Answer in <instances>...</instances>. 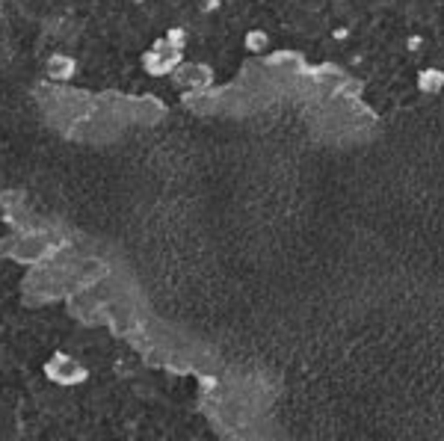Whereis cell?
<instances>
[{
	"label": "cell",
	"instance_id": "cell-3",
	"mask_svg": "<svg viewBox=\"0 0 444 441\" xmlns=\"http://www.w3.org/2000/svg\"><path fill=\"white\" fill-rule=\"evenodd\" d=\"M6 255L13 261L21 264H36L48 255V240L36 237V234H27V237H15L13 243H6Z\"/></svg>",
	"mask_w": 444,
	"mask_h": 441
},
{
	"label": "cell",
	"instance_id": "cell-7",
	"mask_svg": "<svg viewBox=\"0 0 444 441\" xmlns=\"http://www.w3.org/2000/svg\"><path fill=\"white\" fill-rule=\"evenodd\" d=\"M134 113H136V119L154 122V119H160V115L166 113V107H163V101L151 98V95H143V98H136V101H134Z\"/></svg>",
	"mask_w": 444,
	"mask_h": 441
},
{
	"label": "cell",
	"instance_id": "cell-8",
	"mask_svg": "<svg viewBox=\"0 0 444 441\" xmlns=\"http://www.w3.org/2000/svg\"><path fill=\"white\" fill-rule=\"evenodd\" d=\"M418 89L424 92V95H438L444 89V72L441 68H424V72L418 74Z\"/></svg>",
	"mask_w": 444,
	"mask_h": 441
},
{
	"label": "cell",
	"instance_id": "cell-12",
	"mask_svg": "<svg viewBox=\"0 0 444 441\" xmlns=\"http://www.w3.org/2000/svg\"><path fill=\"white\" fill-rule=\"evenodd\" d=\"M347 36H349V30H344V27L335 30V39H347Z\"/></svg>",
	"mask_w": 444,
	"mask_h": 441
},
{
	"label": "cell",
	"instance_id": "cell-9",
	"mask_svg": "<svg viewBox=\"0 0 444 441\" xmlns=\"http://www.w3.org/2000/svg\"><path fill=\"white\" fill-rule=\"evenodd\" d=\"M243 48L252 51V54H264L270 48V36H267V30H249L246 36H243Z\"/></svg>",
	"mask_w": 444,
	"mask_h": 441
},
{
	"label": "cell",
	"instance_id": "cell-2",
	"mask_svg": "<svg viewBox=\"0 0 444 441\" xmlns=\"http://www.w3.org/2000/svg\"><path fill=\"white\" fill-rule=\"evenodd\" d=\"M45 374H48V379L60 382V385H77V382L86 379V367L77 362V358L72 355H63L56 353L48 364H45Z\"/></svg>",
	"mask_w": 444,
	"mask_h": 441
},
{
	"label": "cell",
	"instance_id": "cell-6",
	"mask_svg": "<svg viewBox=\"0 0 444 441\" xmlns=\"http://www.w3.org/2000/svg\"><path fill=\"white\" fill-rule=\"evenodd\" d=\"M74 60L72 56H65V54H51L48 56V77L56 80V83H65V80H72L74 77Z\"/></svg>",
	"mask_w": 444,
	"mask_h": 441
},
{
	"label": "cell",
	"instance_id": "cell-11",
	"mask_svg": "<svg viewBox=\"0 0 444 441\" xmlns=\"http://www.w3.org/2000/svg\"><path fill=\"white\" fill-rule=\"evenodd\" d=\"M420 48H424V39H420V36H409L406 39V51H420Z\"/></svg>",
	"mask_w": 444,
	"mask_h": 441
},
{
	"label": "cell",
	"instance_id": "cell-1",
	"mask_svg": "<svg viewBox=\"0 0 444 441\" xmlns=\"http://www.w3.org/2000/svg\"><path fill=\"white\" fill-rule=\"evenodd\" d=\"M181 63H184V54H181L178 48H172V45H169L166 39L154 42V45H151V51H145V54H143V65H145V72H148V74H154V77H160V74H172Z\"/></svg>",
	"mask_w": 444,
	"mask_h": 441
},
{
	"label": "cell",
	"instance_id": "cell-5",
	"mask_svg": "<svg viewBox=\"0 0 444 441\" xmlns=\"http://www.w3.org/2000/svg\"><path fill=\"white\" fill-rule=\"evenodd\" d=\"M267 68H278V72H285V74H306L308 68H306V60L296 54V51H276L270 54L264 60Z\"/></svg>",
	"mask_w": 444,
	"mask_h": 441
},
{
	"label": "cell",
	"instance_id": "cell-10",
	"mask_svg": "<svg viewBox=\"0 0 444 441\" xmlns=\"http://www.w3.org/2000/svg\"><path fill=\"white\" fill-rule=\"evenodd\" d=\"M166 42L172 45V48H178V51H181V48H184V42H187V33H184V30H178V27H172V30L166 33Z\"/></svg>",
	"mask_w": 444,
	"mask_h": 441
},
{
	"label": "cell",
	"instance_id": "cell-13",
	"mask_svg": "<svg viewBox=\"0 0 444 441\" xmlns=\"http://www.w3.org/2000/svg\"><path fill=\"white\" fill-rule=\"evenodd\" d=\"M0 255H6V243H0Z\"/></svg>",
	"mask_w": 444,
	"mask_h": 441
},
{
	"label": "cell",
	"instance_id": "cell-4",
	"mask_svg": "<svg viewBox=\"0 0 444 441\" xmlns=\"http://www.w3.org/2000/svg\"><path fill=\"white\" fill-rule=\"evenodd\" d=\"M172 80L178 86H187L193 92H202L214 83V68L210 65H198V63H181L178 68L172 72Z\"/></svg>",
	"mask_w": 444,
	"mask_h": 441
}]
</instances>
